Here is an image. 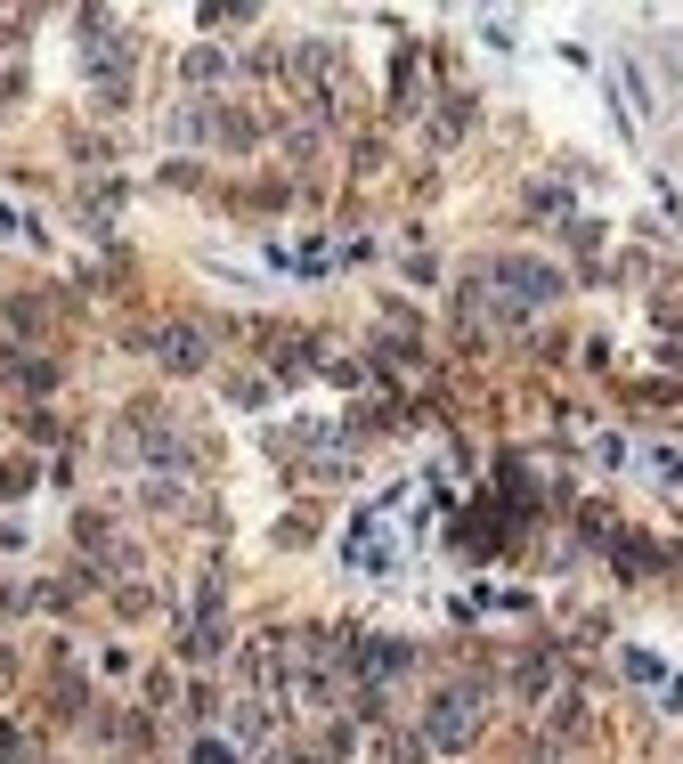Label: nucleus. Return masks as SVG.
<instances>
[{
  "label": "nucleus",
  "mask_w": 683,
  "mask_h": 764,
  "mask_svg": "<svg viewBox=\"0 0 683 764\" xmlns=\"http://www.w3.org/2000/svg\"><path fill=\"white\" fill-rule=\"evenodd\" d=\"M196 764H228V748H220V740H204V748H196Z\"/></svg>",
  "instance_id": "3"
},
{
  "label": "nucleus",
  "mask_w": 683,
  "mask_h": 764,
  "mask_svg": "<svg viewBox=\"0 0 683 764\" xmlns=\"http://www.w3.org/2000/svg\"><path fill=\"white\" fill-rule=\"evenodd\" d=\"M163 358H179V366H196V358H204V342H196V334H163Z\"/></svg>",
  "instance_id": "2"
},
{
  "label": "nucleus",
  "mask_w": 683,
  "mask_h": 764,
  "mask_svg": "<svg viewBox=\"0 0 683 764\" xmlns=\"http://www.w3.org/2000/svg\"><path fill=\"white\" fill-rule=\"evenodd\" d=\"M464 732H472V691H456V699L431 708V748H456Z\"/></svg>",
  "instance_id": "1"
}]
</instances>
